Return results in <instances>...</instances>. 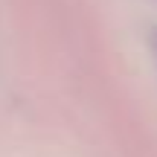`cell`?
Masks as SVG:
<instances>
[{
  "label": "cell",
  "instance_id": "cell-1",
  "mask_svg": "<svg viewBox=\"0 0 157 157\" xmlns=\"http://www.w3.org/2000/svg\"><path fill=\"white\" fill-rule=\"evenodd\" d=\"M151 44H154V58H157V32H154V41H151Z\"/></svg>",
  "mask_w": 157,
  "mask_h": 157
}]
</instances>
